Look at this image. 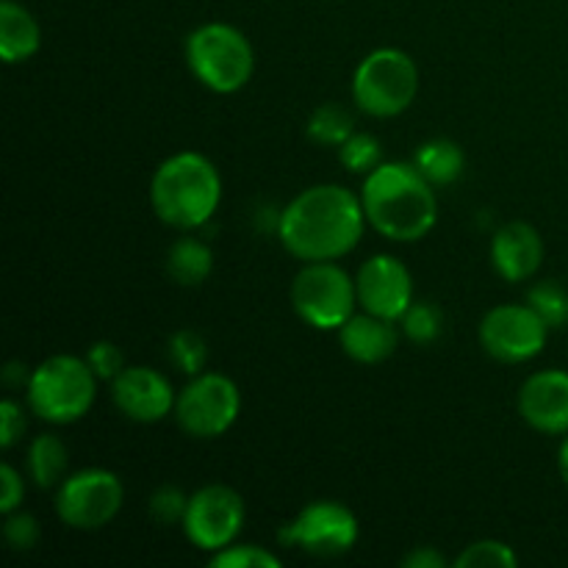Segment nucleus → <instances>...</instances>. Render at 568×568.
<instances>
[{"mask_svg": "<svg viewBox=\"0 0 568 568\" xmlns=\"http://www.w3.org/2000/svg\"><path fill=\"white\" fill-rule=\"evenodd\" d=\"M558 469H560V477H564V483L568 486V433L564 436V444H560L558 449Z\"/></svg>", "mask_w": 568, "mask_h": 568, "instance_id": "c9c22d12", "label": "nucleus"}, {"mask_svg": "<svg viewBox=\"0 0 568 568\" xmlns=\"http://www.w3.org/2000/svg\"><path fill=\"white\" fill-rule=\"evenodd\" d=\"M549 325L530 305H497L480 322V344L503 364H527L547 347Z\"/></svg>", "mask_w": 568, "mask_h": 568, "instance_id": "f8f14e48", "label": "nucleus"}, {"mask_svg": "<svg viewBox=\"0 0 568 568\" xmlns=\"http://www.w3.org/2000/svg\"><path fill=\"white\" fill-rule=\"evenodd\" d=\"M358 516L333 499L308 503L277 532L283 547H297L314 558H342L358 544Z\"/></svg>", "mask_w": 568, "mask_h": 568, "instance_id": "9d476101", "label": "nucleus"}, {"mask_svg": "<svg viewBox=\"0 0 568 568\" xmlns=\"http://www.w3.org/2000/svg\"><path fill=\"white\" fill-rule=\"evenodd\" d=\"M355 292L361 311L399 322L414 303V277L394 255H372L355 275Z\"/></svg>", "mask_w": 568, "mask_h": 568, "instance_id": "ddd939ff", "label": "nucleus"}, {"mask_svg": "<svg viewBox=\"0 0 568 568\" xmlns=\"http://www.w3.org/2000/svg\"><path fill=\"white\" fill-rule=\"evenodd\" d=\"M294 314L314 331H338L358 305V292L349 272L336 261H311L292 281Z\"/></svg>", "mask_w": 568, "mask_h": 568, "instance_id": "0eeeda50", "label": "nucleus"}, {"mask_svg": "<svg viewBox=\"0 0 568 568\" xmlns=\"http://www.w3.org/2000/svg\"><path fill=\"white\" fill-rule=\"evenodd\" d=\"M455 568H516L519 566V555L514 552V547L505 541H475L453 560Z\"/></svg>", "mask_w": 568, "mask_h": 568, "instance_id": "b1692460", "label": "nucleus"}, {"mask_svg": "<svg viewBox=\"0 0 568 568\" xmlns=\"http://www.w3.org/2000/svg\"><path fill=\"white\" fill-rule=\"evenodd\" d=\"M211 270H214V253H211V247L203 239L181 236L170 244V253H166V275L178 286H203L209 281Z\"/></svg>", "mask_w": 568, "mask_h": 568, "instance_id": "6ab92c4d", "label": "nucleus"}, {"mask_svg": "<svg viewBox=\"0 0 568 568\" xmlns=\"http://www.w3.org/2000/svg\"><path fill=\"white\" fill-rule=\"evenodd\" d=\"M244 519H247V508H244L242 494L222 483H211L189 497L181 527L192 547L214 555L236 544Z\"/></svg>", "mask_w": 568, "mask_h": 568, "instance_id": "9b49d317", "label": "nucleus"}, {"mask_svg": "<svg viewBox=\"0 0 568 568\" xmlns=\"http://www.w3.org/2000/svg\"><path fill=\"white\" fill-rule=\"evenodd\" d=\"M394 325L397 322L361 311L338 327V344L355 364H383L386 358H392L399 344V333Z\"/></svg>", "mask_w": 568, "mask_h": 568, "instance_id": "f3484780", "label": "nucleus"}, {"mask_svg": "<svg viewBox=\"0 0 568 568\" xmlns=\"http://www.w3.org/2000/svg\"><path fill=\"white\" fill-rule=\"evenodd\" d=\"M414 166L433 183V186H449L464 175L466 155L453 139H430L422 144L414 155Z\"/></svg>", "mask_w": 568, "mask_h": 568, "instance_id": "aec40b11", "label": "nucleus"}, {"mask_svg": "<svg viewBox=\"0 0 568 568\" xmlns=\"http://www.w3.org/2000/svg\"><path fill=\"white\" fill-rule=\"evenodd\" d=\"M361 194L338 183L303 189L277 216V239L303 264L336 261L358 247L364 227Z\"/></svg>", "mask_w": 568, "mask_h": 568, "instance_id": "f257e3e1", "label": "nucleus"}, {"mask_svg": "<svg viewBox=\"0 0 568 568\" xmlns=\"http://www.w3.org/2000/svg\"><path fill=\"white\" fill-rule=\"evenodd\" d=\"M308 139L320 148H342L349 136L355 133L353 114L338 103H322L308 116V128H305Z\"/></svg>", "mask_w": 568, "mask_h": 568, "instance_id": "4be33fe9", "label": "nucleus"}, {"mask_svg": "<svg viewBox=\"0 0 568 568\" xmlns=\"http://www.w3.org/2000/svg\"><path fill=\"white\" fill-rule=\"evenodd\" d=\"M544 261L541 233L530 222H508L491 239V264L508 283L530 281Z\"/></svg>", "mask_w": 568, "mask_h": 568, "instance_id": "dca6fc26", "label": "nucleus"}, {"mask_svg": "<svg viewBox=\"0 0 568 568\" xmlns=\"http://www.w3.org/2000/svg\"><path fill=\"white\" fill-rule=\"evenodd\" d=\"M222 203L220 170L194 150L161 161L150 181V205L164 225L200 231L214 220Z\"/></svg>", "mask_w": 568, "mask_h": 568, "instance_id": "7ed1b4c3", "label": "nucleus"}, {"mask_svg": "<svg viewBox=\"0 0 568 568\" xmlns=\"http://www.w3.org/2000/svg\"><path fill=\"white\" fill-rule=\"evenodd\" d=\"M87 361L94 375H98V381L103 383H111L125 369V355H122V349L114 342H94L87 349Z\"/></svg>", "mask_w": 568, "mask_h": 568, "instance_id": "7c9ffc66", "label": "nucleus"}, {"mask_svg": "<svg viewBox=\"0 0 568 568\" xmlns=\"http://www.w3.org/2000/svg\"><path fill=\"white\" fill-rule=\"evenodd\" d=\"M242 414V394L227 375L200 372L181 388L175 403V422L192 438H220L236 425Z\"/></svg>", "mask_w": 568, "mask_h": 568, "instance_id": "6e6552de", "label": "nucleus"}, {"mask_svg": "<svg viewBox=\"0 0 568 568\" xmlns=\"http://www.w3.org/2000/svg\"><path fill=\"white\" fill-rule=\"evenodd\" d=\"M416 92H419V67L405 50L377 48L355 67L353 100L364 114L392 120L410 109Z\"/></svg>", "mask_w": 568, "mask_h": 568, "instance_id": "423d86ee", "label": "nucleus"}, {"mask_svg": "<svg viewBox=\"0 0 568 568\" xmlns=\"http://www.w3.org/2000/svg\"><path fill=\"white\" fill-rule=\"evenodd\" d=\"M42 48V28L37 17L17 0L0 3V59L6 64H22Z\"/></svg>", "mask_w": 568, "mask_h": 568, "instance_id": "a211bd4d", "label": "nucleus"}, {"mask_svg": "<svg viewBox=\"0 0 568 568\" xmlns=\"http://www.w3.org/2000/svg\"><path fill=\"white\" fill-rule=\"evenodd\" d=\"M125 503L122 480L109 469H81L64 477L55 491V514L72 530H103Z\"/></svg>", "mask_w": 568, "mask_h": 568, "instance_id": "1a4fd4ad", "label": "nucleus"}, {"mask_svg": "<svg viewBox=\"0 0 568 568\" xmlns=\"http://www.w3.org/2000/svg\"><path fill=\"white\" fill-rule=\"evenodd\" d=\"M0 483H3V494H0V510L6 514H14L20 510L22 497H26V483H22V475L11 464L0 466Z\"/></svg>", "mask_w": 568, "mask_h": 568, "instance_id": "473e14b6", "label": "nucleus"}, {"mask_svg": "<svg viewBox=\"0 0 568 568\" xmlns=\"http://www.w3.org/2000/svg\"><path fill=\"white\" fill-rule=\"evenodd\" d=\"M186 64L205 89L233 94L253 78L255 53L236 26L205 22L186 37Z\"/></svg>", "mask_w": 568, "mask_h": 568, "instance_id": "39448f33", "label": "nucleus"}, {"mask_svg": "<svg viewBox=\"0 0 568 568\" xmlns=\"http://www.w3.org/2000/svg\"><path fill=\"white\" fill-rule=\"evenodd\" d=\"M214 568H281V558L258 544H231L211 555Z\"/></svg>", "mask_w": 568, "mask_h": 568, "instance_id": "cd10ccee", "label": "nucleus"}, {"mask_svg": "<svg viewBox=\"0 0 568 568\" xmlns=\"http://www.w3.org/2000/svg\"><path fill=\"white\" fill-rule=\"evenodd\" d=\"M28 477L37 488H55L61 486L67 475V464H70V453L67 444L61 442L55 433H42L28 447Z\"/></svg>", "mask_w": 568, "mask_h": 568, "instance_id": "412c9836", "label": "nucleus"}, {"mask_svg": "<svg viewBox=\"0 0 568 568\" xmlns=\"http://www.w3.org/2000/svg\"><path fill=\"white\" fill-rule=\"evenodd\" d=\"M170 361L189 377L200 375L209 361V347L205 338L194 331H178L170 336Z\"/></svg>", "mask_w": 568, "mask_h": 568, "instance_id": "bb28decb", "label": "nucleus"}, {"mask_svg": "<svg viewBox=\"0 0 568 568\" xmlns=\"http://www.w3.org/2000/svg\"><path fill=\"white\" fill-rule=\"evenodd\" d=\"M28 381H31V372H28L26 364H20V361H11V364H6V369H3L6 386L22 388V386H28Z\"/></svg>", "mask_w": 568, "mask_h": 568, "instance_id": "f704fd0d", "label": "nucleus"}, {"mask_svg": "<svg viewBox=\"0 0 568 568\" xmlns=\"http://www.w3.org/2000/svg\"><path fill=\"white\" fill-rule=\"evenodd\" d=\"M527 305L549 325V331H560L568 325V292L560 283L541 281L527 292Z\"/></svg>", "mask_w": 568, "mask_h": 568, "instance_id": "5701e85b", "label": "nucleus"}, {"mask_svg": "<svg viewBox=\"0 0 568 568\" xmlns=\"http://www.w3.org/2000/svg\"><path fill=\"white\" fill-rule=\"evenodd\" d=\"M403 566L405 568H444L447 566V558L433 547H416L414 552L405 555Z\"/></svg>", "mask_w": 568, "mask_h": 568, "instance_id": "72a5a7b5", "label": "nucleus"}, {"mask_svg": "<svg viewBox=\"0 0 568 568\" xmlns=\"http://www.w3.org/2000/svg\"><path fill=\"white\" fill-rule=\"evenodd\" d=\"M519 414L544 436L568 433V372L544 369L527 377L519 388Z\"/></svg>", "mask_w": 568, "mask_h": 568, "instance_id": "2eb2a0df", "label": "nucleus"}, {"mask_svg": "<svg viewBox=\"0 0 568 568\" xmlns=\"http://www.w3.org/2000/svg\"><path fill=\"white\" fill-rule=\"evenodd\" d=\"M3 536L11 549H17V552H28V549H33L39 544L42 530H39V521L33 519L31 514L14 510V514H6Z\"/></svg>", "mask_w": 568, "mask_h": 568, "instance_id": "c756f323", "label": "nucleus"}, {"mask_svg": "<svg viewBox=\"0 0 568 568\" xmlns=\"http://www.w3.org/2000/svg\"><path fill=\"white\" fill-rule=\"evenodd\" d=\"M98 383L87 358L50 355L31 369V381L26 386L28 408L50 425H72L92 410Z\"/></svg>", "mask_w": 568, "mask_h": 568, "instance_id": "20e7f679", "label": "nucleus"}, {"mask_svg": "<svg viewBox=\"0 0 568 568\" xmlns=\"http://www.w3.org/2000/svg\"><path fill=\"white\" fill-rule=\"evenodd\" d=\"M26 433V414L22 405L14 399H3L0 403V447L11 449Z\"/></svg>", "mask_w": 568, "mask_h": 568, "instance_id": "2f4dec72", "label": "nucleus"}, {"mask_svg": "<svg viewBox=\"0 0 568 568\" xmlns=\"http://www.w3.org/2000/svg\"><path fill=\"white\" fill-rule=\"evenodd\" d=\"M186 508H189V497L178 486L155 488L153 497H150V503H148L150 519L161 527L183 525Z\"/></svg>", "mask_w": 568, "mask_h": 568, "instance_id": "c85d7f7f", "label": "nucleus"}, {"mask_svg": "<svg viewBox=\"0 0 568 568\" xmlns=\"http://www.w3.org/2000/svg\"><path fill=\"white\" fill-rule=\"evenodd\" d=\"M399 325H403V333L408 342L425 347V344H433L438 336H442L444 320H442V311H438L436 305L410 303V308L405 311V316L399 320Z\"/></svg>", "mask_w": 568, "mask_h": 568, "instance_id": "a878e982", "label": "nucleus"}, {"mask_svg": "<svg viewBox=\"0 0 568 568\" xmlns=\"http://www.w3.org/2000/svg\"><path fill=\"white\" fill-rule=\"evenodd\" d=\"M111 397H114L116 410L139 425H155L166 419L175 414L178 403L172 383L150 366H125L111 381Z\"/></svg>", "mask_w": 568, "mask_h": 568, "instance_id": "4468645a", "label": "nucleus"}, {"mask_svg": "<svg viewBox=\"0 0 568 568\" xmlns=\"http://www.w3.org/2000/svg\"><path fill=\"white\" fill-rule=\"evenodd\" d=\"M366 222L392 242H419L436 227L438 200L433 183L410 164L383 161L361 186Z\"/></svg>", "mask_w": 568, "mask_h": 568, "instance_id": "f03ea898", "label": "nucleus"}, {"mask_svg": "<svg viewBox=\"0 0 568 568\" xmlns=\"http://www.w3.org/2000/svg\"><path fill=\"white\" fill-rule=\"evenodd\" d=\"M338 161L353 175H369L375 166L383 164V148L372 133L355 131L347 142L338 148Z\"/></svg>", "mask_w": 568, "mask_h": 568, "instance_id": "393cba45", "label": "nucleus"}]
</instances>
